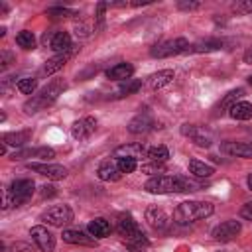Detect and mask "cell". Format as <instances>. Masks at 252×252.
Here are the masks:
<instances>
[{
	"label": "cell",
	"instance_id": "obj_39",
	"mask_svg": "<svg viewBox=\"0 0 252 252\" xmlns=\"http://www.w3.org/2000/svg\"><path fill=\"white\" fill-rule=\"evenodd\" d=\"M163 163H150V165H142V171H146V173H158V175H163V167H161Z\"/></svg>",
	"mask_w": 252,
	"mask_h": 252
},
{
	"label": "cell",
	"instance_id": "obj_23",
	"mask_svg": "<svg viewBox=\"0 0 252 252\" xmlns=\"http://www.w3.org/2000/svg\"><path fill=\"white\" fill-rule=\"evenodd\" d=\"M73 51H75V49L65 51V53H57V55H53L51 59H47V63L43 65V73H45V75H53V73H57L59 69H63V67H65V63L71 59Z\"/></svg>",
	"mask_w": 252,
	"mask_h": 252
},
{
	"label": "cell",
	"instance_id": "obj_48",
	"mask_svg": "<svg viewBox=\"0 0 252 252\" xmlns=\"http://www.w3.org/2000/svg\"><path fill=\"white\" fill-rule=\"evenodd\" d=\"M248 83H250V85H252V77H248Z\"/></svg>",
	"mask_w": 252,
	"mask_h": 252
},
{
	"label": "cell",
	"instance_id": "obj_36",
	"mask_svg": "<svg viewBox=\"0 0 252 252\" xmlns=\"http://www.w3.org/2000/svg\"><path fill=\"white\" fill-rule=\"evenodd\" d=\"M232 10H234V12H240V14H250V12H252V0L234 2V4H232Z\"/></svg>",
	"mask_w": 252,
	"mask_h": 252
},
{
	"label": "cell",
	"instance_id": "obj_8",
	"mask_svg": "<svg viewBox=\"0 0 252 252\" xmlns=\"http://www.w3.org/2000/svg\"><path fill=\"white\" fill-rule=\"evenodd\" d=\"M8 191H10L12 199H14V205L18 207V205H24L33 195L35 183L32 179H14L10 183V187H8Z\"/></svg>",
	"mask_w": 252,
	"mask_h": 252
},
{
	"label": "cell",
	"instance_id": "obj_32",
	"mask_svg": "<svg viewBox=\"0 0 252 252\" xmlns=\"http://www.w3.org/2000/svg\"><path fill=\"white\" fill-rule=\"evenodd\" d=\"M142 89V81L138 79H128V81H122L120 89H118V96H128V94H134Z\"/></svg>",
	"mask_w": 252,
	"mask_h": 252
},
{
	"label": "cell",
	"instance_id": "obj_18",
	"mask_svg": "<svg viewBox=\"0 0 252 252\" xmlns=\"http://www.w3.org/2000/svg\"><path fill=\"white\" fill-rule=\"evenodd\" d=\"M96 175H98L100 181H118V179L122 177V171L118 169L116 159H106V161H102V163L98 165Z\"/></svg>",
	"mask_w": 252,
	"mask_h": 252
},
{
	"label": "cell",
	"instance_id": "obj_6",
	"mask_svg": "<svg viewBox=\"0 0 252 252\" xmlns=\"http://www.w3.org/2000/svg\"><path fill=\"white\" fill-rule=\"evenodd\" d=\"M39 219L51 226H65L73 220V209L69 205H51L39 215Z\"/></svg>",
	"mask_w": 252,
	"mask_h": 252
},
{
	"label": "cell",
	"instance_id": "obj_46",
	"mask_svg": "<svg viewBox=\"0 0 252 252\" xmlns=\"http://www.w3.org/2000/svg\"><path fill=\"white\" fill-rule=\"evenodd\" d=\"M6 152H8V144L0 142V156H6Z\"/></svg>",
	"mask_w": 252,
	"mask_h": 252
},
{
	"label": "cell",
	"instance_id": "obj_9",
	"mask_svg": "<svg viewBox=\"0 0 252 252\" xmlns=\"http://www.w3.org/2000/svg\"><path fill=\"white\" fill-rule=\"evenodd\" d=\"M240 230H242V224H240V220H234V219H230V220H224V222L217 224V226L213 228L211 236H213L215 240H219V242H228V240L236 238V236L240 234Z\"/></svg>",
	"mask_w": 252,
	"mask_h": 252
},
{
	"label": "cell",
	"instance_id": "obj_15",
	"mask_svg": "<svg viewBox=\"0 0 252 252\" xmlns=\"http://www.w3.org/2000/svg\"><path fill=\"white\" fill-rule=\"evenodd\" d=\"M114 159H120V158H132V159H142L144 156H148L146 148L142 144H122L114 150Z\"/></svg>",
	"mask_w": 252,
	"mask_h": 252
},
{
	"label": "cell",
	"instance_id": "obj_31",
	"mask_svg": "<svg viewBox=\"0 0 252 252\" xmlns=\"http://www.w3.org/2000/svg\"><path fill=\"white\" fill-rule=\"evenodd\" d=\"M16 43H18L22 49H33V47H35V35H33L30 30H22V32L16 35Z\"/></svg>",
	"mask_w": 252,
	"mask_h": 252
},
{
	"label": "cell",
	"instance_id": "obj_5",
	"mask_svg": "<svg viewBox=\"0 0 252 252\" xmlns=\"http://www.w3.org/2000/svg\"><path fill=\"white\" fill-rule=\"evenodd\" d=\"M189 45L191 43L185 37H173V39H165V41L156 43L150 49V55L156 57V59H165V57H173V55H179V53H187Z\"/></svg>",
	"mask_w": 252,
	"mask_h": 252
},
{
	"label": "cell",
	"instance_id": "obj_20",
	"mask_svg": "<svg viewBox=\"0 0 252 252\" xmlns=\"http://www.w3.org/2000/svg\"><path fill=\"white\" fill-rule=\"evenodd\" d=\"M49 47L57 53H65V51H71L73 49V43H71V35L67 32H55L49 39Z\"/></svg>",
	"mask_w": 252,
	"mask_h": 252
},
{
	"label": "cell",
	"instance_id": "obj_44",
	"mask_svg": "<svg viewBox=\"0 0 252 252\" xmlns=\"http://www.w3.org/2000/svg\"><path fill=\"white\" fill-rule=\"evenodd\" d=\"M75 32H77V37H79V35H81V37H87V35H89V26L81 24V26L75 28Z\"/></svg>",
	"mask_w": 252,
	"mask_h": 252
},
{
	"label": "cell",
	"instance_id": "obj_16",
	"mask_svg": "<svg viewBox=\"0 0 252 252\" xmlns=\"http://www.w3.org/2000/svg\"><path fill=\"white\" fill-rule=\"evenodd\" d=\"M63 240L69 242V244H81V246H96V238L91 236L89 232H83V230H73V228H67L63 230Z\"/></svg>",
	"mask_w": 252,
	"mask_h": 252
},
{
	"label": "cell",
	"instance_id": "obj_28",
	"mask_svg": "<svg viewBox=\"0 0 252 252\" xmlns=\"http://www.w3.org/2000/svg\"><path fill=\"white\" fill-rule=\"evenodd\" d=\"M242 96H244V89H232V91H228V93L224 94V98L219 102L220 112L230 110V106H232V104H236V102H238Z\"/></svg>",
	"mask_w": 252,
	"mask_h": 252
},
{
	"label": "cell",
	"instance_id": "obj_17",
	"mask_svg": "<svg viewBox=\"0 0 252 252\" xmlns=\"http://www.w3.org/2000/svg\"><path fill=\"white\" fill-rule=\"evenodd\" d=\"M154 126H156L154 118H152L148 112H144V114L134 116V118L128 122V132H132V134H146V132H150Z\"/></svg>",
	"mask_w": 252,
	"mask_h": 252
},
{
	"label": "cell",
	"instance_id": "obj_4",
	"mask_svg": "<svg viewBox=\"0 0 252 252\" xmlns=\"http://www.w3.org/2000/svg\"><path fill=\"white\" fill-rule=\"evenodd\" d=\"M215 207L209 201H183L173 211V220L177 224H191L195 220L211 217Z\"/></svg>",
	"mask_w": 252,
	"mask_h": 252
},
{
	"label": "cell",
	"instance_id": "obj_35",
	"mask_svg": "<svg viewBox=\"0 0 252 252\" xmlns=\"http://www.w3.org/2000/svg\"><path fill=\"white\" fill-rule=\"evenodd\" d=\"M116 163H118V169L122 173H132L138 167V161L132 159V158H120V159H116Z\"/></svg>",
	"mask_w": 252,
	"mask_h": 252
},
{
	"label": "cell",
	"instance_id": "obj_22",
	"mask_svg": "<svg viewBox=\"0 0 252 252\" xmlns=\"http://www.w3.org/2000/svg\"><path fill=\"white\" fill-rule=\"evenodd\" d=\"M110 230H112L110 222H108L106 219H102V217H96V219H93V220L87 224V232H89L91 236H94V238H104V236L110 234Z\"/></svg>",
	"mask_w": 252,
	"mask_h": 252
},
{
	"label": "cell",
	"instance_id": "obj_30",
	"mask_svg": "<svg viewBox=\"0 0 252 252\" xmlns=\"http://www.w3.org/2000/svg\"><path fill=\"white\" fill-rule=\"evenodd\" d=\"M16 87H18V91L22 93V94H35V89H37V79L35 77H24V79H20L18 83H16Z\"/></svg>",
	"mask_w": 252,
	"mask_h": 252
},
{
	"label": "cell",
	"instance_id": "obj_24",
	"mask_svg": "<svg viewBox=\"0 0 252 252\" xmlns=\"http://www.w3.org/2000/svg\"><path fill=\"white\" fill-rule=\"evenodd\" d=\"M132 73H134V67L130 63H116L110 69H106V77L110 81H120V83L128 81L132 77Z\"/></svg>",
	"mask_w": 252,
	"mask_h": 252
},
{
	"label": "cell",
	"instance_id": "obj_33",
	"mask_svg": "<svg viewBox=\"0 0 252 252\" xmlns=\"http://www.w3.org/2000/svg\"><path fill=\"white\" fill-rule=\"evenodd\" d=\"M45 14H47V16H53V18H75V16H79L77 10L63 8V6H51V8H47Z\"/></svg>",
	"mask_w": 252,
	"mask_h": 252
},
{
	"label": "cell",
	"instance_id": "obj_14",
	"mask_svg": "<svg viewBox=\"0 0 252 252\" xmlns=\"http://www.w3.org/2000/svg\"><path fill=\"white\" fill-rule=\"evenodd\" d=\"M220 152L226 156H232V158L252 159V144H246V142H222Z\"/></svg>",
	"mask_w": 252,
	"mask_h": 252
},
{
	"label": "cell",
	"instance_id": "obj_12",
	"mask_svg": "<svg viewBox=\"0 0 252 252\" xmlns=\"http://www.w3.org/2000/svg\"><path fill=\"white\" fill-rule=\"evenodd\" d=\"M94 130H96V118L85 116V118L77 120V122L71 126V136H73L75 140L83 142V140H89Z\"/></svg>",
	"mask_w": 252,
	"mask_h": 252
},
{
	"label": "cell",
	"instance_id": "obj_47",
	"mask_svg": "<svg viewBox=\"0 0 252 252\" xmlns=\"http://www.w3.org/2000/svg\"><path fill=\"white\" fill-rule=\"evenodd\" d=\"M246 183H248V189H252V173L248 175V179H246Z\"/></svg>",
	"mask_w": 252,
	"mask_h": 252
},
{
	"label": "cell",
	"instance_id": "obj_45",
	"mask_svg": "<svg viewBox=\"0 0 252 252\" xmlns=\"http://www.w3.org/2000/svg\"><path fill=\"white\" fill-rule=\"evenodd\" d=\"M244 61H246V63H252V47L244 53Z\"/></svg>",
	"mask_w": 252,
	"mask_h": 252
},
{
	"label": "cell",
	"instance_id": "obj_3",
	"mask_svg": "<svg viewBox=\"0 0 252 252\" xmlns=\"http://www.w3.org/2000/svg\"><path fill=\"white\" fill-rule=\"evenodd\" d=\"M65 89H67V83H65L63 79H53V81L47 83L43 89H39L37 94H33L30 100H26L24 112H26V114H35V112L43 110L45 106H49L51 102H55L57 96L63 94Z\"/></svg>",
	"mask_w": 252,
	"mask_h": 252
},
{
	"label": "cell",
	"instance_id": "obj_21",
	"mask_svg": "<svg viewBox=\"0 0 252 252\" xmlns=\"http://www.w3.org/2000/svg\"><path fill=\"white\" fill-rule=\"evenodd\" d=\"M173 79H175V73H173L171 69H161V71L150 75V79H148V87H150L152 91H158V89H163L165 85H169Z\"/></svg>",
	"mask_w": 252,
	"mask_h": 252
},
{
	"label": "cell",
	"instance_id": "obj_27",
	"mask_svg": "<svg viewBox=\"0 0 252 252\" xmlns=\"http://www.w3.org/2000/svg\"><path fill=\"white\" fill-rule=\"evenodd\" d=\"M187 167H189V173L195 175V177H211L215 173V167L201 161V159H189Z\"/></svg>",
	"mask_w": 252,
	"mask_h": 252
},
{
	"label": "cell",
	"instance_id": "obj_42",
	"mask_svg": "<svg viewBox=\"0 0 252 252\" xmlns=\"http://www.w3.org/2000/svg\"><path fill=\"white\" fill-rule=\"evenodd\" d=\"M240 217H242V219L252 220V201H250V203H246V205L240 209Z\"/></svg>",
	"mask_w": 252,
	"mask_h": 252
},
{
	"label": "cell",
	"instance_id": "obj_13",
	"mask_svg": "<svg viewBox=\"0 0 252 252\" xmlns=\"http://www.w3.org/2000/svg\"><path fill=\"white\" fill-rule=\"evenodd\" d=\"M146 220H148V224H150L152 228H156V230H165V228L169 226V217H167V213H165L161 207H156V205H152V207L146 209Z\"/></svg>",
	"mask_w": 252,
	"mask_h": 252
},
{
	"label": "cell",
	"instance_id": "obj_40",
	"mask_svg": "<svg viewBox=\"0 0 252 252\" xmlns=\"http://www.w3.org/2000/svg\"><path fill=\"white\" fill-rule=\"evenodd\" d=\"M10 207H14V199H12V195H10V191H8V187L2 191V211H8Z\"/></svg>",
	"mask_w": 252,
	"mask_h": 252
},
{
	"label": "cell",
	"instance_id": "obj_29",
	"mask_svg": "<svg viewBox=\"0 0 252 252\" xmlns=\"http://www.w3.org/2000/svg\"><path fill=\"white\" fill-rule=\"evenodd\" d=\"M150 161L154 163H165L169 159V150L165 146H154L148 150V156H146Z\"/></svg>",
	"mask_w": 252,
	"mask_h": 252
},
{
	"label": "cell",
	"instance_id": "obj_7",
	"mask_svg": "<svg viewBox=\"0 0 252 252\" xmlns=\"http://www.w3.org/2000/svg\"><path fill=\"white\" fill-rule=\"evenodd\" d=\"M181 134L185 138H189L199 148H209L213 144V140H215L211 130H207L205 126H197V124H183L181 126Z\"/></svg>",
	"mask_w": 252,
	"mask_h": 252
},
{
	"label": "cell",
	"instance_id": "obj_26",
	"mask_svg": "<svg viewBox=\"0 0 252 252\" xmlns=\"http://www.w3.org/2000/svg\"><path fill=\"white\" fill-rule=\"evenodd\" d=\"M228 114L234 120H250L252 118V104L248 100H238L236 104L230 106Z\"/></svg>",
	"mask_w": 252,
	"mask_h": 252
},
{
	"label": "cell",
	"instance_id": "obj_11",
	"mask_svg": "<svg viewBox=\"0 0 252 252\" xmlns=\"http://www.w3.org/2000/svg\"><path fill=\"white\" fill-rule=\"evenodd\" d=\"M28 169H32V171H35V173H39L47 179H53V181L65 179L67 173H69L67 167L59 165V163H28Z\"/></svg>",
	"mask_w": 252,
	"mask_h": 252
},
{
	"label": "cell",
	"instance_id": "obj_10",
	"mask_svg": "<svg viewBox=\"0 0 252 252\" xmlns=\"http://www.w3.org/2000/svg\"><path fill=\"white\" fill-rule=\"evenodd\" d=\"M30 236H32V240L35 242V246H37L41 252H53V250H55V236H53V232L47 230L45 226H41V224L32 226Z\"/></svg>",
	"mask_w": 252,
	"mask_h": 252
},
{
	"label": "cell",
	"instance_id": "obj_2",
	"mask_svg": "<svg viewBox=\"0 0 252 252\" xmlns=\"http://www.w3.org/2000/svg\"><path fill=\"white\" fill-rule=\"evenodd\" d=\"M116 230H118V234L124 238L128 252H146V250H148L150 240H148V236L142 232V228L138 226V222L132 219V215H128V213L120 215L118 224H116Z\"/></svg>",
	"mask_w": 252,
	"mask_h": 252
},
{
	"label": "cell",
	"instance_id": "obj_1",
	"mask_svg": "<svg viewBox=\"0 0 252 252\" xmlns=\"http://www.w3.org/2000/svg\"><path fill=\"white\" fill-rule=\"evenodd\" d=\"M144 189L154 195H167V193H189L199 191L201 183L185 177V175H154L146 181Z\"/></svg>",
	"mask_w": 252,
	"mask_h": 252
},
{
	"label": "cell",
	"instance_id": "obj_43",
	"mask_svg": "<svg viewBox=\"0 0 252 252\" xmlns=\"http://www.w3.org/2000/svg\"><path fill=\"white\" fill-rule=\"evenodd\" d=\"M55 195V187L53 185H43L41 187V197H53Z\"/></svg>",
	"mask_w": 252,
	"mask_h": 252
},
{
	"label": "cell",
	"instance_id": "obj_37",
	"mask_svg": "<svg viewBox=\"0 0 252 252\" xmlns=\"http://www.w3.org/2000/svg\"><path fill=\"white\" fill-rule=\"evenodd\" d=\"M201 6V2H195V0H179L177 2V8L183 10V12H191V10H197Z\"/></svg>",
	"mask_w": 252,
	"mask_h": 252
},
{
	"label": "cell",
	"instance_id": "obj_19",
	"mask_svg": "<svg viewBox=\"0 0 252 252\" xmlns=\"http://www.w3.org/2000/svg\"><path fill=\"white\" fill-rule=\"evenodd\" d=\"M224 41L219 39V37H209V39H201L197 43H191L187 53H211V51H219L222 49Z\"/></svg>",
	"mask_w": 252,
	"mask_h": 252
},
{
	"label": "cell",
	"instance_id": "obj_25",
	"mask_svg": "<svg viewBox=\"0 0 252 252\" xmlns=\"http://www.w3.org/2000/svg\"><path fill=\"white\" fill-rule=\"evenodd\" d=\"M32 138V132L30 130H20V132H8L2 136V142L8 144V146H14V148H24Z\"/></svg>",
	"mask_w": 252,
	"mask_h": 252
},
{
	"label": "cell",
	"instance_id": "obj_38",
	"mask_svg": "<svg viewBox=\"0 0 252 252\" xmlns=\"http://www.w3.org/2000/svg\"><path fill=\"white\" fill-rule=\"evenodd\" d=\"M35 158L51 159V158H55V150H53V148H47V146H43V148H35Z\"/></svg>",
	"mask_w": 252,
	"mask_h": 252
},
{
	"label": "cell",
	"instance_id": "obj_34",
	"mask_svg": "<svg viewBox=\"0 0 252 252\" xmlns=\"http://www.w3.org/2000/svg\"><path fill=\"white\" fill-rule=\"evenodd\" d=\"M108 8V2L96 4V16H94V32H100L104 28V10Z\"/></svg>",
	"mask_w": 252,
	"mask_h": 252
},
{
	"label": "cell",
	"instance_id": "obj_41",
	"mask_svg": "<svg viewBox=\"0 0 252 252\" xmlns=\"http://www.w3.org/2000/svg\"><path fill=\"white\" fill-rule=\"evenodd\" d=\"M12 61H14V55H12L10 51L2 49V51H0V67H2V69H6V67L12 63Z\"/></svg>",
	"mask_w": 252,
	"mask_h": 252
}]
</instances>
